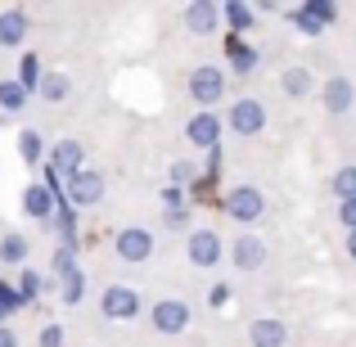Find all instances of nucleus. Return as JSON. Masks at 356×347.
Masks as SVG:
<instances>
[{
  "label": "nucleus",
  "mask_w": 356,
  "mask_h": 347,
  "mask_svg": "<svg viewBox=\"0 0 356 347\" xmlns=\"http://www.w3.org/2000/svg\"><path fill=\"white\" fill-rule=\"evenodd\" d=\"M221 95H226V68L221 63H199L190 72V99L203 104V113H212V104H221Z\"/></svg>",
  "instance_id": "f257e3e1"
},
{
  "label": "nucleus",
  "mask_w": 356,
  "mask_h": 347,
  "mask_svg": "<svg viewBox=\"0 0 356 347\" xmlns=\"http://www.w3.org/2000/svg\"><path fill=\"white\" fill-rule=\"evenodd\" d=\"M221 212L235 217L239 226H252V221L266 212V194H261L257 185H235V190H226V199H221Z\"/></svg>",
  "instance_id": "f03ea898"
},
{
  "label": "nucleus",
  "mask_w": 356,
  "mask_h": 347,
  "mask_svg": "<svg viewBox=\"0 0 356 347\" xmlns=\"http://www.w3.org/2000/svg\"><path fill=\"white\" fill-rule=\"evenodd\" d=\"M190 302H181V298H163V302L149 307V325H154L158 334H185L190 330Z\"/></svg>",
  "instance_id": "7ed1b4c3"
},
{
  "label": "nucleus",
  "mask_w": 356,
  "mask_h": 347,
  "mask_svg": "<svg viewBox=\"0 0 356 347\" xmlns=\"http://www.w3.org/2000/svg\"><path fill=\"white\" fill-rule=\"evenodd\" d=\"M226 127L235 131V136H257L261 127H266V104L261 99H252V95H243L230 104V113H226Z\"/></svg>",
  "instance_id": "20e7f679"
},
{
  "label": "nucleus",
  "mask_w": 356,
  "mask_h": 347,
  "mask_svg": "<svg viewBox=\"0 0 356 347\" xmlns=\"http://www.w3.org/2000/svg\"><path fill=\"white\" fill-rule=\"evenodd\" d=\"M113 252L122 261H131V266H140V261L154 257V234L140 230V226H127V230L113 234Z\"/></svg>",
  "instance_id": "39448f33"
},
{
  "label": "nucleus",
  "mask_w": 356,
  "mask_h": 347,
  "mask_svg": "<svg viewBox=\"0 0 356 347\" xmlns=\"http://www.w3.org/2000/svg\"><path fill=\"white\" fill-rule=\"evenodd\" d=\"M63 199L72 203V208H95L99 199H104V172H77V176H68V194Z\"/></svg>",
  "instance_id": "423d86ee"
},
{
  "label": "nucleus",
  "mask_w": 356,
  "mask_h": 347,
  "mask_svg": "<svg viewBox=\"0 0 356 347\" xmlns=\"http://www.w3.org/2000/svg\"><path fill=\"white\" fill-rule=\"evenodd\" d=\"M99 312H104L108 321H131V316L140 312V293L131 284H108L104 293H99Z\"/></svg>",
  "instance_id": "0eeeda50"
},
{
  "label": "nucleus",
  "mask_w": 356,
  "mask_h": 347,
  "mask_svg": "<svg viewBox=\"0 0 356 347\" xmlns=\"http://www.w3.org/2000/svg\"><path fill=\"white\" fill-rule=\"evenodd\" d=\"M181 23H185V32H194V36H212L221 27V5L217 0H190Z\"/></svg>",
  "instance_id": "6e6552de"
},
{
  "label": "nucleus",
  "mask_w": 356,
  "mask_h": 347,
  "mask_svg": "<svg viewBox=\"0 0 356 347\" xmlns=\"http://www.w3.org/2000/svg\"><path fill=\"white\" fill-rule=\"evenodd\" d=\"M185 252H190V261H194L199 271L217 266V261H221V234H217V230H190Z\"/></svg>",
  "instance_id": "1a4fd4ad"
},
{
  "label": "nucleus",
  "mask_w": 356,
  "mask_h": 347,
  "mask_svg": "<svg viewBox=\"0 0 356 347\" xmlns=\"http://www.w3.org/2000/svg\"><path fill=\"white\" fill-rule=\"evenodd\" d=\"M185 140H190L194 149H217L221 145V118L217 113H194L190 122H185Z\"/></svg>",
  "instance_id": "9d476101"
},
{
  "label": "nucleus",
  "mask_w": 356,
  "mask_h": 347,
  "mask_svg": "<svg viewBox=\"0 0 356 347\" xmlns=\"http://www.w3.org/2000/svg\"><path fill=\"white\" fill-rule=\"evenodd\" d=\"M248 343L252 347H284L289 343V325L280 321V316H257V321L248 325Z\"/></svg>",
  "instance_id": "9b49d317"
},
{
  "label": "nucleus",
  "mask_w": 356,
  "mask_h": 347,
  "mask_svg": "<svg viewBox=\"0 0 356 347\" xmlns=\"http://www.w3.org/2000/svg\"><path fill=\"white\" fill-rule=\"evenodd\" d=\"M50 167L59 176H77V172H86V149L77 145V140H59V145L50 149Z\"/></svg>",
  "instance_id": "f8f14e48"
},
{
  "label": "nucleus",
  "mask_w": 356,
  "mask_h": 347,
  "mask_svg": "<svg viewBox=\"0 0 356 347\" xmlns=\"http://www.w3.org/2000/svg\"><path fill=\"white\" fill-rule=\"evenodd\" d=\"M230 261H235L239 271H257V266H266V243H261L257 234H239V239L230 243Z\"/></svg>",
  "instance_id": "ddd939ff"
},
{
  "label": "nucleus",
  "mask_w": 356,
  "mask_h": 347,
  "mask_svg": "<svg viewBox=\"0 0 356 347\" xmlns=\"http://www.w3.org/2000/svg\"><path fill=\"white\" fill-rule=\"evenodd\" d=\"M321 99H325V108H330L334 118L348 113V108L356 104V86H352V77H330V81H325V90H321Z\"/></svg>",
  "instance_id": "4468645a"
},
{
  "label": "nucleus",
  "mask_w": 356,
  "mask_h": 347,
  "mask_svg": "<svg viewBox=\"0 0 356 347\" xmlns=\"http://www.w3.org/2000/svg\"><path fill=\"white\" fill-rule=\"evenodd\" d=\"M27 36V14L23 9H0V50H18Z\"/></svg>",
  "instance_id": "2eb2a0df"
},
{
  "label": "nucleus",
  "mask_w": 356,
  "mask_h": 347,
  "mask_svg": "<svg viewBox=\"0 0 356 347\" xmlns=\"http://www.w3.org/2000/svg\"><path fill=\"white\" fill-rule=\"evenodd\" d=\"M23 212L36 221H50L54 217V194L45 190V185H27L23 190Z\"/></svg>",
  "instance_id": "dca6fc26"
},
{
  "label": "nucleus",
  "mask_w": 356,
  "mask_h": 347,
  "mask_svg": "<svg viewBox=\"0 0 356 347\" xmlns=\"http://www.w3.org/2000/svg\"><path fill=\"white\" fill-rule=\"evenodd\" d=\"M289 23H293L302 36H321L325 27H330V23H325V18L312 9V5H293V9H289Z\"/></svg>",
  "instance_id": "f3484780"
},
{
  "label": "nucleus",
  "mask_w": 356,
  "mask_h": 347,
  "mask_svg": "<svg viewBox=\"0 0 356 347\" xmlns=\"http://www.w3.org/2000/svg\"><path fill=\"white\" fill-rule=\"evenodd\" d=\"M221 18L230 23V32H252V18H257V9L243 5V0H226V5H221Z\"/></svg>",
  "instance_id": "a211bd4d"
},
{
  "label": "nucleus",
  "mask_w": 356,
  "mask_h": 347,
  "mask_svg": "<svg viewBox=\"0 0 356 347\" xmlns=\"http://www.w3.org/2000/svg\"><path fill=\"white\" fill-rule=\"evenodd\" d=\"M36 95L45 99V104H63V99L72 95V81L63 77V72H45V81H41V90Z\"/></svg>",
  "instance_id": "6ab92c4d"
},
{
  "label": "nucleus",
  "mask_w": 356,
  "mask_h": 347,
  "mask_svg": "<svg viewBox=\"0 0 356 347\" xmlns=\"http://www.w3.org/2000/svg\"><path fill=\"white\" fill-rule=\"evenodd\" d=\"M27 248H32V243H27L18 230H9L5 239H0V261H5V266H23V261H27Z\"/></svg>",
  "instance_id": "aec40b11"
},
{
  "label": "nucleus",
  "mask_w": 356,
  "mask_h": 347,
  "mask_svg": "<svg viewBox=\"0 0 356 347\" xmlns=\"http://www.w3.org/2000/svg\"><path fill=\"white\" fill-rule=\"evenodd\" d=\"M330 190H334V199H339V203H352L356 199V163H348V167H339V172H334Z\"/></svg>",
  "instance_id": "412c9836"
},
{
  "label": "nucleus",
  "mask_w": 356,
  "mask_h": 347,
  "mask_svg": "<svg viewBox=\"0 0 356 347\" xmlns=\"http://www.w3.org/2000/svg\"><path fill=\"white\" fill-rule=\"evenodd\" d=\"M41 81H45L41 59H36V54H23V63H18V86L32 95V90H41Z\"/></svg>",
  "instance_id": "4be33fe9"
},
{
  "label": "nucleus",
  "mask_w": 356,
  "mask_h": 347,
  "mask_svg": "<svg viewBox=\"0 0 356 347\" xmlns=\"http://www.w3.org/2000/svg\"><path fill=\"white\" fill-rule=\"evenodd\" d=\"M230 68L243 72V77H248V72H257V50H248L239 36H230Z\"/></svg>",
  "instance_id": "5701e85b"
},
{
  "label": "nucleus",
  "mask_w": 356,
  "mask_h": 347,
  "mask_svg": "<svg viewBox=\"0 0 356 347\" xmlns=\"http://www.w3.org/2000/svg\"><path fill=\"white\" fill-rule=\"evenodd\" d=\"M0 108H5V113L27 108V90L18 86V77H5V81H0Z\"/></svg>",
  "instance_id": "b1692460"
},
{
  "label": "nucleus",
  "mask_w": 356,
  "mask_h": 347,
  "mask_svg": "<svg viewBox=\"0 0 356 347\" xmlns=\"http://www.w3.org/2000/svg\"><path fill=\"white\" fill-rule=\"evenodd\" d=\"M41 131H32V127H27L23 131V136H18V158H23V163L27 167H36V163H41Z\"/></svg>",
  "instance_id": "393cba45"
},
{
  "label": "nucleus",
  "mask_w": 356,
  "mask_h": 347,
  "mask_svg": "<svg viewBox=\"0 0 356 347\" xmlns=\"http://www.w3.org/2000/svg\"><path fill=\"white\" fill-rule=\"evenodd\" d=\"M280 86H284V95H293V99H302L307 90H312V72L307 68H289L284 77H280Z\"/></svg>",
  "instance_id": "a878e982"
},
{
  "label": "nucleus",
  "mask_w": 356,
  "mask_h": 347,
  "mask_svg": "<svg viewBox=\"0 0 356 347\" xmlns=\"http://www.w3.org/2000/svg\"><path fill=\"white\" fill-rule=\"evenodd\" d=\"M18 307H23V293H18L14 284H5V280H0V325H5Z\"/></svg>",
  "instance_id": "bb28decb"
},
{
  "label": "nucleus",
  "mask_w": 356,
  "mask_h": 347,
  "mask_svg": "<svg viewBox=\"0 0 356 347\" xmlns=\"http://www.w3.org/2000/svg\"><path fill=\"white\" fill-rule=\"evenodd\" d=\"M45 289H50V280H41L36 271H23V280H18V293H23V302H32V298H41Z\"/></svg>",
  "instance_id": "cd10ccee"
},
{
  "label": "nucleus",
  "mask_w": 356,
  "mask_h": 347,
  "mask_svg": "<svg viewBox=\"0 0 356 347\" xmlns=\"http://www.w3.org/2000/svg\"><path fill=\"white\" fill-rule=\"evenodd\" d=\"M77 257H72V243H63V248H54V275L59 280H68V275H77Z\"/></svg>",
  "instance_id": "c85d7f7f"
},
{
  "label": "nucleus",
  "mask_w": 356,
  "mask_h": 347,
  "mask_svg": "<svg viewBox=\"0 0 356 347\" xmlns=\"http://www.w3.org/2000/svg\"><path fill=\"white\" fill-rule=\"evenodd\" d=\"M81 298H86V275L77 271V275H68V280H63V302H68V307H77Z\"/></svg>",
  "instance_id": "c756f323"
},
{
  "label": "nucleus",
  "mask_w": 356,
  "mask_h": 347,
  "mask_svg": "<svg viewBox=\"0 0 356 347\" xmlns=\"http://www.w3.org/2000/svg\"><path fill=\"white\" fill-rule=\"evenodd\" d=\"M194 176H199V172H194V163H172V185H176V190H181V185H190Z\"/></svg>",
  "instance_id": "7c9ffc66"
},
{
  "label": "nucleus",
  "mask_w": 356,
  "mask_h": 347,
  "mask_svg": "<svg viewBox=\"0 0 356 347\" xmlns=\"http://www.w3.org/2000/svg\"><path fill=\"white\" fill-rule=\"evenodd\" d=\"M307 5H312L325 23H334V18H339V5H334V0H307Z\"/></svg>",
  "instance_id": "2f4dec72"
},
{
  "label": "nucleus",
  "mask_w": 356,
  "mask_h": 347,
  "mask_svg": "<svg viewBox=\"0 0 356 347\" xmlns=\"http://www.w3.org/2000/svg\"><path fill=\"white\" fill-rule=\"evenodd\" d=\"M41 347H63V330H59V325H45V330H41Z\"/></svg>",
  "instance_id": "473e14b6"
},
{
  "label": "nucleus",
  "mask_w": 356,
  "mask_h": 347,
  "mask_svg": "<svg viewBox=\"0 0 356 347\" xmlns=\"http://www.w3.org/2000/svg\"><path fill=\"white\" fill-rule=\"evenodd\" d=\"M339 221L348 226V234L356 230V199H352V203H339Z\"/></svg>",
  "instance_id": "72a5a7b5"
},
{
  "label": "nucleus",
  "mask_w": 356,
  "mask_h": 347,
  "mask_svg": "<svg viewBox=\"0 0 356 347\" xmlns=\"http://www.w3.org/2000/svg\"><path fill=\"white\" fill-rule=\"evenodd\" d=\"M208 302H212V307H226V302H230V284H212V289H208Z\"/></svg>",
  "instance_id": "f704fd0d"
},
{
  "label": "nucleus",
  "mask_w": 356,
  "mask_h": 347,
  "mask_svg": "<svg viewBox=\"0 0 356 347\" xmlns=\"http://www.w3.org/2000/svg\"><path fill=\"white\" fill-rule=\"evenodd\" d=\"M185 217H190L185 208H167V226H172V230H181V226H185Z\"/></svg>",
  "instance_id": "c9c22d12"
},
{
  "label": "nucleus",
  "mask_w": 356,
  "mask_h": 347,
  "mask_svg": "<svg viewBox=\"0 0 356 347\" xmlns=\"http://www.w3.org/2000/svg\"><path fill=\"white\" fill-rule=\"evenodd\" d=\"M163 203H167V208H181V190H176V185H167V190H163Z\"/></svg>",
  "instance_id": "e433bc0d"
},
{
  "label": "nucleus",
  "mask_w": 356,
  "mask_h": 347,
  "mask_svg": "<svg viewBox=\"0 0 356 347\" xmlns=\"http://www.w3.org/2000/svg\"><path fill=\"white\" fill-rule=\"evenodd\" d=\"M0 347H18V334L9 325H0Z\"/></svg>",
  "instance_id": "4c0bfd02"
},
{
  "label": "nucleus",
  "mask_w": 356,
  "mask_h": 347,
  "mask_svg": "<svg viewBox=\"0 0 356 347\" xmlns=\"http://www.w3.org/2000/svg\"><path fill=\"white\" fill-rule=\"evenodd\" d=\"M348 257H352V261H356V230H352V234H348Z\"/></svg>",
  "instance_id": "58836bf2"
}]
</instances>
